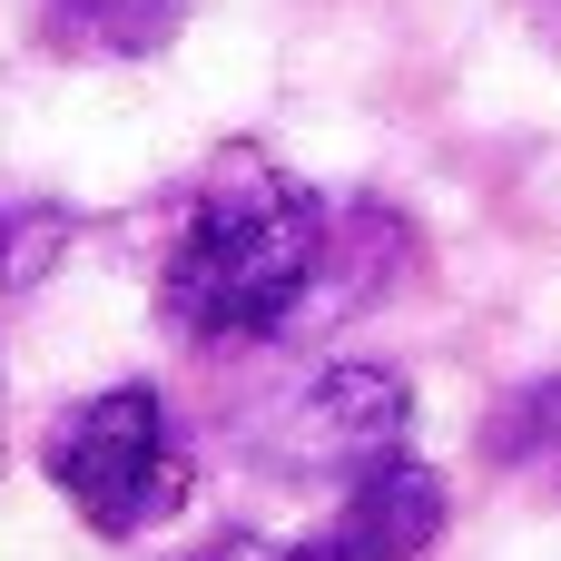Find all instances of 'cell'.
Returning a JSON list of instances; mask_svg holds the SVG:
<instances>
[{"label": "cell", "instance_id": "1", "mask_svg": "<svg viewBox=\"0 0 561 561\" xmlns=\"http://www.w3.org/2000/svg\"><path fill=\"white\" fill-rule=\"evenodd\" d=\"M325 237L335 227H325L316 187H296L266 158H227L168 247V276H158L168 325L197 345H256V335L296 325V306L325 276Z\"/></svg>", "mask_w": 561, "mask_h": 561}, {"label": "cell", "instance_id": "2", "mask_svg": "<svg viewBox=\"0 0 561 561\" xmlns=\"http://www.w3.org/2000/svg\"><path fill=\"white\" fill-rule=\"evenodd\" d=\"M49 483L79 503L89 533L128 542V533H148L187 503V444H178V424L148 385H108V394H89L79 414L49 424Z\"/></svg>", "mask_w": 561, "mask_h": 561}, {"label": "cell", "instance_id": "3", "mask_svg": "<svg viewBox=\"0 0 561 561\" xmlns=\"http://www.w3.org/2000/svg\"><path fill=\"white\" fill-rule=\"evenodd\" d=\"M404 454V385L385 365H325L296 414H286V463H316V473H375Z\"/></svg>", "mask_w": 561, "mask_h": 561}, {"label": "cell", "instance_id": "4", "mask_svg": "<svg viewBox=\"0 0 561 561\" xmlns=\"http://www.w3.org/2000/svg\"><path fill=\"white\" fill-rule=\"evenodd\" d=\"M434 533H444V483L394 454V463L355 473V483H345V513H335L316 542H296L286 561H414Z\"/></svg>", "mask_w": 561, "mask_h": 561}, {"label": "cell", "instance_id": "5", "mask_svg": "<svg viewBox=\"0 0 561 561\" xmlns=\"http://www.w3.org/2000/svg\"><path fill=\"white\" fill-rule=\"evenodd\" d=\"M187 0H39V39L69 59H148L168 49Z\"/></svg>", "mask_w": 561, "mask_h": 561}]
</instances>
